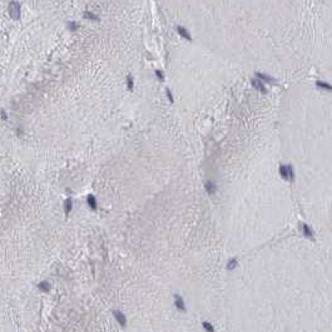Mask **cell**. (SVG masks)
Instances as JSON below:
<instances>
[{"mask_svg": "<svg viewBox=\"0 0 332 332\" xmlns=\"http://www.w3.org/2000/svg\"><path fill=\"white\" fill-rule=\"evenodd\" d=\"M71 207H73V203H71V199L68 198L65 201V204H64V211H65L67 214H69L71 212Z\"/></svg>", "mask_w": 332, "mask_h": 332, "instance_id": "obj_12", "label": "cell"}, {"mask_svg": "<svg viewBox=\"0 0 332 332\" xmlns=\"http://www.w3.org/2000/svg\"><path fill=\"white\" fill-rule=\"evenodd\" d=\"M176 30H177V33L179 34V36L183 38V39H186L187 41H192V40H193V39H192L191 33L188 32L187 28H184V26H182V25H178V26L176 28Z\"/></svg>", "mask_w": 332, "mask_h": 332, "instance_id": "obj_6", "label": "cell"}, {"mask_svg": "<svg viewBox=\"0 0 332 332\" xmlns=\"http://www.w3.org/2000/svg\"><path fill=\"white\" fill-rule=\"evenodd\" d=\"M226 276L222 332H332V253L273 239Z\"/></svg>", "mask_w": 332, "mask_h": 332, "instance_id": "obj_1", "label": "cell"}, {"mask_svg": "<svg viewBox=\"0 0 332 332\" xmlns=\"http://www.w3.org/2000/svg\"><path fill=\"white\" fill-rule=\"evenodd\" d=\"M86 202H88V206H89L93 211H97V208H98V203H97V198L94 197L93 194H89L88 197H86Z\"/></svg>", "mask_w": 332, "mask_h": 332, "instance_id": "obj_9", "label": "cell"}, {"mask_svg": "<svg viewBox=\"0 0 332 332\" xmlns=\"http://www.w3.org/2000/svg\"><path fill=\"white\" fill-rule=\"evenodd\" d=\"M251 85L253 86V89H256L257 92H259L261 94H267V93H268V90H267L265 83L261 82L258 78H256V77L251 79Z\"/></svg>", "mask_w": 332, "mask_h": 332, "instance_id": "obj_4", "label": "cell"}, {"mask_svg": "<svg viewBox=\"0 0 332 332\" xmlns=\"http://www.w3.org/2000/svg\"><path fill=\"white\" fill-rule=\"evenodd\" d=\"M165 95H167L168 100L171 102V103H174V97H173V93H172V90L169 89V88L165 89Z\"/></svg>", "mask_w": 332, "mask_h": 332, "instance_id": "obj_14", "label": "cell"}, {"mask_svg": "<svg viewBox=\"0 0 332 332\" xmlns=\"http://www.w3.org/2000/svg\"><path fill=\"white\" fill-rule=\"evenodd\" d=\"M154 74H156V77H157L158 79H159L161 82H163V80H164V78H165V77H164V73H163L162 70L156 69V70H154Z\"/></svg>", "mask_w": 332, "mask_h": 332, "instance_id": "obj_15", "label": "cell"}, {"mask_svg": "<svg viewBox=\"0 0 332 332\" xmlns=\"http://www.w3.org/2000/svg\"><path fill=\"white\" fill-rule=\"evenodd\" d=\"M315 85H316V88H317V89H321V90H325V92L332 93V84H330V83L326 82V80L317 79V80L315 82Z\"/></svg>", "mask_w": 332, "mask_h": 332, "instance_id": "obj_5", "label": "cell"}, {"mask_svg": "<svg viewBox=\"0 0 332 332\" xmlns=\"http://www.w3.org/2000/svg\"><path fill=\"white\" fill-rule=\"evenodd\" d=\"M0 117H1L3 120H6V119H8V115H6V113H5V110H4V109H1V110H0Z\"/></svg>", "mask_w": 332, "mask_h": 332, "instance_id": "obj_16", "label": "cell"}, {"mask_svg": "<svg viewBox=\"0 0 332 332\" xmlns=\"http://www.w3.org/2000/svg\"><path fill=\"white\" fill-rule=\"evenodd\" d=\"M254 77L258 78L261 82H263L265 84H270V85H278V79L272 77V75L267 74V73H262V71H256Z\"/></svg>", "mask_w": 332, "mask_h": 332, "instance_id": "obj_2", "label": "cell"}, {"mask_svg": "<svg viewBox=\"0 0 332 332\" xmlns=\"http://www.w3.org/2000/svg\"><path fill=\"white\" fill-rule=\"evenodd\" d=\"M83 16H84V19H88V20H92V21H99L100 20L97 14H94L93 11H89V10H85L84 13H83Z\"/></svg>", "mask_w": 332, "mask_h": 332, "instance_id": "obj_8", "label": "cell"}, {"mask_svg": "<svg viewBox=\"0 0 332 332\" xmlns=\"http://www.w3.org/2000/svg\"><path fill=\"white\" fill-rule=\"evenodd\" d=\"M127 89L130 90V92L134 89V79L132 75H128L127 77Z\"/></svg>", "mask_w": 332, "mask_h": 332, "instance_id": "obj_11", "label": "cell"}, {"mask_svg": "<svg viewBox=\"0 0 332 332\" xmlns=\"http://www.w3.org/2000/svg\"><path fill=\"white\" fill-rule=\"evenodd\" d=\"M38 287H39V289L41 292L47 293V292H49V289H50V285H49L48 281H43V282H40V283L38 285Z\"/></svg>", "mask_w": 332, "mask_h": 332, "instance_id": "obj_10", "label": "cell"}, {"mask_svg": "<svg viewBox=\"0 0 332 332\" xmlns=\"http://www.w3.org/2000/svg\"><path fill=\"white\" fill-rule=\"evenodd\" d=\"M9 15L13 20H19L20 19V4L16 0H13L9 4Z\"/></svg>", "mask_w": 332, "mask_h": 332, "instance_id": "obj_3", "label": "cell"}, {"mask_svg": "<svg viewBox=\"0 0 332 332\" xmlns=\"http://www.w3.org/2000/svg\"><path fill=\"white\" fill-rule=\"evenodd\" d=\"M68 28H69L71 32H75L77 29H79V24L77 21H69L68 23Z\"/></svg>", "mask_w": 332, "mask_h": 332, "instance_id": "obj_13", "label": "cell"}, {"mask_svg": "<svg viewBox=\"0 0 332 332\" xmlns=\"http://www.w3.org/2000/svg\"><path fill=\"white\" fill-rule=\"evenodd\" d=\"M113 315H114V318L117 320V322L119 323L120 326H126L127 325V317L124 316V313L123 312H120V311H113Z\"/></svg>", "mask_w": 332, "mask_h": 332, "instance_id": "obj_7", "label": "cell"}]
</instances>
